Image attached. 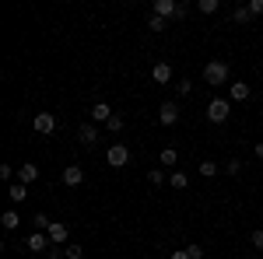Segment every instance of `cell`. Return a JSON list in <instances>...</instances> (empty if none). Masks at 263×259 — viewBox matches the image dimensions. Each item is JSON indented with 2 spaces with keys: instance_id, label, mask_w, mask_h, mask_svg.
<instances>
[{
  "instance_id": "1",
  "label": "cell",
  "mask_w": 263,
  "mask_h": 259,
  "mask_svg": "<svg viewBox=\"0 0 263 259\" xmlns=\"http://www.w3.org/2000/svg\"><path fill=\"white\" fill-rule=\"evenodd\" d=\"M228 63L224 60H211V63H203V81L207 84H214V88H221V84H228Z\"/></svg>"
},
{
  "instance_id": "2",
  "label": "cell",
  "mask_w": 263,
  "mask_h": 259,
  "mask_svg": "<svg viewBox=\"0 0 263 259\" xmlns=\"http://www.w3.org/2000/svg\"><path fill=\"white\" fill-rule=\"evenodd\" d=\"M228 116H232V102L228 98H211L207 102V123L218 126V123H224Z\"/></svg>"
},
{
  "instance_id": "3",
  "label": "cell",
  "mask_w": 263,
  "mask_h": 259,
  "mask_svg": "<svg viewBox=\"0 0 263 259\" xmlns=\"http://www.w3.org/2000/svg\"><path fill=\"white\" fill-rule=\"evenodd\" d=\"M32 126H35V133H42V137H53L60 123H57V116H53V112H35Z\"/></svg>"
},
{
  "instance_id": "4",
  "label": "cell",
  "mask_w": 263,
  "mask_h": 259,
  "mask_svg": "<svg viewBox=\"0 0 263 259\" xmlns=\"http://www.w3.org/2000/svg\"><path fill=\"white\" fill-rule=\"evenodd\" d=\"M105 161H109L112 168H123V165L130 161V147H126V144H112V147L105 151Z\"/></svg>"
},
{
  "instance_id": "5",
  "label": "cell",
  "mask_w": 263,
  "mask_h": 259,
  "mask_svg": "<svg viewBox=\"0 0 263 259\" xmlns=\"http://www.w3.org/2000/svg\"><path fill=\"white\" fill-rule=\"evenodd\" d=\"M176 11H179V0H155V4H151V14H155V18H176Z\"/></svg>"
},
{
  "instance_id": "6",
  "label": "cell",
  "mask_w": 263,
  "mask_h": 259,
  "mask_svg": "<svg viewBox=\"0 0 263 259\" xmlns=\"http://www.w3.org/2000/svg\"><path fill=\"white\" fill-rule=\"evenodd\" d=\"M158 119H162V126H176V123H179V105H176V102H162Z\"/></svg>"
},
{
  "instance_id": "7",
  "label": "cell",
  "mask_w": 263,
  "mask_h": 259,
  "mask_svg": "<svg viewBox=\"0 0 263 259\" xmlns=\"http://www.w3.org/2000/svg\"><path fill=\"white\" fill-rule=\"evenodd\" d=\"M249 95H253V88H249L246 81H232V84H228V102H246Z\"/></svg>"
},
{
  "instance_id": "8",
  "label": "cell",
  "mask_w": 263,
  "mask_h": 259,
  "mask_svg": "<svg viewBox=\"0 0 263 259\" xmlns=\"http://www.w3.org/2000/svg\"><path fill=\"white\" fill-rule=\"evenodd\" d=\"M88 116H91V123H109L112 116H116V112L109 109V102H95V105L88 109Z\"/></svg>"
},
{
  "instance_id": "9",
  "label": "cell",
  "mask_w": 263,
  "mask_h": 259,
  "mask_svg": "<svg viewBox=\"0 0 263 259\" xmlns=\"http://www.w3.org/2000/svg\"><path fill=\"white\" fill-rule=\"evenodd\" d=\"M46 235H49V242H53V245H70V231H67V224H57V221H53V228H49V231H46Z\"/></svg>"
},
{
  "instance_id": "10",
  "label": "cell",
  "mask_w": 263,
  "mask_h": 259,
  "mask_svg": "<svg viewBox=\"0 0 263 259\" xmlns=\"http://www.w3.org/2000/svg\"><path fill=\"white\" fill-rule=\"evenodd\" d=\"M78 140H81L84 147H91V144L99 140V130H95V123H81V126H78Z\"/></svg>"
},
{
  "instance_id": "11",
  "label": "cell",
  "mask_w": 263,
  "mask_h": 259,
  "mask_svg": "<svg viewBox=\"0 0 263 259\" xmlns=\"http://www.w3.org/2000/svg\"><path fill=\"white\" fill-rule=\"evenodd\" d=\"M39 179V165H32V161H25L18 168V182H25V186H32V182Z\"/></svg>"
},
{
  "instance_id": "12",
  "label": "cell",
  "mask_w": 263,
  "mask_h": 259,
  "mask_svg": "<svg viewBox=\"0 0 263 259\" xmlns=\"http://www.w3.org/2000/svg\"><path fill=\"white\" fill-rule=\"evenodd\" d=\"M84 182V168H78V165H70V168H63V186H81Z\"/></svg>"
},
{
  "instance_id": "13",
  "label": "cell",
  "mask_w": 263,
  "mask_h": 259,
  "mask_svg": "<svg viewBox=\"0 0 263 259\" xmlns=\"http://www.w3.org/2000/svg\"><path fill=\"white\" fill-rule=\"evenodd\" d=\"M25 245H28L32 252H46V249H49V235H46V231H35V235H28Z\"/></svg>"
},
{
  "instance_id": "14",
  "label": "cell",
  "mask_w": 263,
  "mask_h": 259,
  "mask_svg": "<svg viewBox=\"0 0 263 259\" xmlns=\"http://www.w3.org/2000/svg\"><path fill=\"white\" fill-rule=\"evenodd\" d=\"M7 200H11V203H25V200H28V186H25V182H11Z\"/></svg>"
},
{
  "instance_id": "15",
  "label": "cell",
  "mask_w": 263,
  "mask_h": 259,
  "mask_svg": "<svg viewBox=\"0 0 263 259\" xmlns=\"http://www.w3.org/2000/svg\"><path fill=\"white\" fill-rule=\"evenodd\" d=\"M151 77L158 81V84H168V81H172V67H168V63H155V67H151Z\"/></svg>"
},
{
  "instance_id": "16",
  "label": "cell",
  "mask_w": 263,
  "mask_h": 259,
  "mask_svg": "<svg viewBox=\"0 0 263 259\" xmlns=\"http://www.w3.org/2000/svg\"><path fill=\"white\" fill-rule=\"evenodd\" d=\"M197 168H200V175L203 179H214V175H218V172H221V168H218V161H200V165H197Z\"/></svg>"
},
{
  "instance_id": "17",
  "label": "cell",
  "mask_w": 263,
  "mask_h": 259,
  "mask_svg": "<svg viewBox=\"0 0 263 259\" xmlns=\"http://www.w3.org/2000/svg\"><path fill=\"white\" fill-rule=\"evenodd\" d=\"M0 224H4V228H7V231H14V228H18V224H21L18 210H4V217H0Z\"/></svg>"
},
{
  "instance_id": "18",
  "label": "cell",
  "mask_w": 263,
  "mask_h": 259,
  "mask_svg": "<svg viewBox=\"0 0 263 259\" xmlns=\"http://www.w3.org/2000/svg\"><path fill=\"white\" fill-rule=\"evenodd\" d=\"M176 161H179V151H176V147H162V165L165 168H172Z\"/></svg>"
},
{
  "instance_id": "19",
  "label": "cell",
  "mask_w": 263,
  "mask_h": 259,
  "mask_svg": "<svg viewBox=\"0 0 263 259\" xmlns=\"http://www.w3.org/2000/svg\"><path fill=\"white\" fill-rule=\"evenodd\" d=\"M168 186H172V189H186V186H190L186 172H172V175H168Z\"/></svg>"
},
{
  "instance_id": "20",
  "label": "cell",
  "mask_w": 263,
  "mask_h": 259,
  "mask_svg": "<svg viewBox=\"0 0 263 259\" xmlns=\"http://www.w3.org/2000/svg\"><path fill=\"white\" fill-rule=\"evenodd\" d=\"M218 7H221V0H200V4H197L200 14H218Z\"/></svg>"
},
{
  "instance_id": "21",
  "label": "cell",
  "mask_w": 263,
  "mask_h": 259,
  "mask_svg": "<svg viewBox=\"0 0 263 259\" xmlns=\"http://www.w3.org/2000/svg\"><path fill=\"white\" fill-rule=\"evenodd\" d=\"M84 249L78 245V242H70V245H63V259H81Z\"/></svg>"
},
{
  "instance_id": "22",
  "label": "cell",
  "mask_w": 263,
  "mask_h": 259,
  "mask_svg": "<svg viewBox=\"0 0 263 259\" xmlns=\"http://www.w3.org/2000/svg\"><path fill=\"white\" fill-rule=\"evenodd\" d=\"M232 18L239 21V25H246V21H253V14H249V7H235V11H232Z\"/></svg>"
},
{
  "instance_id": "23",
  "label": "cell",
  "mask_w": 263,
  "mask_h": 259,
  "mask_svg": "<svg viewBox=\"0 0 263 259\" xmlns=\"http://www.w3.org/2000/svg\"><path fill=\"white\" fill-rule=\"evenodd\" d=\"M32 224H35L39 231H49V228H53V221L46 217V214H35V217H32Z\"/></svg>"
},
{
  "instance_id": "24",
  "label": "cell",
  "mask_w": 263,
  "mask_h": 259,
  "mask_svg": "<svg viewBox=\"0 0 263 259\" xmlns=\"http://www.w3.org/2000/svg\"><path fill=\"white\" fill-rule=\"evenodd\" d=\"M221 172H224V175H239V172H242V161H239V158H232V161H228V165L221 168Z\"/></svg>"
},
{
  "instance_id": "25",
  "label": "cell",
  "mask_w": 263,
  "mask_h": 259,
  "mask_svg": "<svg viewBox=\"0 0 263 259\" xmlns=\"http://www.w3.org/2000/svg\"><path fill=\"white\" fill-rule=\"evenodd\" d=\"M123 126H126V123H123V116H112V119L105 123V130H109V133H120Z\"/></svg>"
},
{
  "instance_id": "26",
  "label": "cell",
  "mask_w": 263,
  "mask_h": 259,
  "mask_svg": "<svg viewBox=\"0 0 263 259\" xmlns=\"http://www.w3.org/2000/svg\"><path fill=\"white\" fill-rule=\"evenodd\" d=\"M147 182H151V186H162V182H165V172H162V168H151V172H147Z\"/></svg>"
},
{
  "instance_id": "27",
  "label": "cell",
  "mask_w": 263,
  "mask_h": 259,
  "mask_svg": "<svg viewBox=\"0 0 263 259\" xmlns=\"http://www.w3.org/2000/svg\"><path fill=\"white\" fill-rule=\"evenodd\" d=\"M190 91H193V84H190V77H186V81H179V84H176V95H179V98H186Z\"/></svg>"
},
{
  "instance_id": "28",
  "label": "cell",
  "mask_w": 263,
  "mask_h": 259,
  "mask_svg": "<svg viewBox=\"0 0 263 259\" xmlns=\"http://www.w3.org/2000/svg\"><path fill=\"white\" fill-rule=\"evenodd\" d=\"M147 28H151V32H165V18H155V14H151V21H147Z\"/></svg>"
},
{
  "instance_id": "29",
  "label": "cell",
  "mask_w": 263,
  "mask_h": 259,
  "mask_svg": "<svg viewBox=\"0 0 263 259\" xmlns=\"http://www.w3.org/2000/svg\"><path fill=\"white\" fill-rule=\"evenodd\" d=\"M249 242H253V249H263V228H256V231L249 235Z\"/></svg>"
},
{
  "instance_id": "30",
  "label": "cell",
  "mask_w": 263,
  "mask_h": 259,
  "mask_svg": "<svg viewBox=\"0 0 263 259\" xmlns=\"http://www.w3.org/2000/svg\"><path fill=\"white\" fill-rule=\"evenodd\" d=\"M246 7H249V14H253V18H256V14H263V0H249Z\"/></svg>"
},
{
  "instance_id": "31",
  "label": "cell",
  "mask_w": 263,
  "mask_h": 259,
  "mask_svg": "<svg viewBox=\"0 0 263 259\" xmlns=\"http://www.w3.org/2000/svg\"><path fill=\"white\" fill-rule=\"evenodd\" d=\"M186 249H190V256H193V259H203V249L197 245V242H193V245H186Z\"/></svg>"
},
{
  "instance_id": "32",
  "label": "cell",
  "mask_w": 263,
  "mask_h": 259,
  "mask_svg": "<svg viewBox=\"0 0 263 259\" xmlns=\"http://www.w3.org/2000/svg\"><path fill=\"white\" fill-rule=\"evenodd\" d=\"M0 179H14V168L11 165H0Z\"/></svg>"
},
{
  "instance_id": "33",
  "label": "cell",
  "mask_w": 263,
  "mask_h": 259,
  "mask_svg": "<svg viewBox=\"0 0 263 259\" xmlns=\"http://www.w3.org/2000/svg\"><path fill=\"white\" fill-rule=\"evenodd\" d=\"M186 14H190V7H186V4H179V11H176V18H172V21H182Z\"/></svg>"
},
{
  "instance_id": "34",
  "label": "cell",
  "mask_w": 263,
  "mask_h": 259,
  "mask_svg": "<svg viewBox=\"0 0 263 259\" xmlns=\"http://www.w3.org/2000/svg\"><path fill=\"white\" fill-rule=\"evenodd\" d=\"M168 259H193V256H190V249H179V252H172Z\"/></svg>"
},
{
  "instance_id": "35",
  "label": "cell",
  "mask_w": 263,
  "mask_h": 259,
  "mask_svg": "<svg viewBox=\"0 0 263 259\" xmlns=\"http://www.w3.org/2000/svg\"><path fill=\"white\" fill-rule=\"evenodd\" d=\"M46 259H63V249H49V252H46Z\"/></svg>"
},
{
  "instance_id": "36",
  "label": "cell",
  "mask_w": 263,
  "mask_h": 259,
  "mask_svg": "<svg viewBox=\"0 0 263 259\" xmlns=\"http://www.w3.org/2000/svg\"><path fill=\"white\" fill-rule=\"evenodd\" d=\"M253 154H256V158L263 161V140H260V144H256V147H253Z\"/></svg>"
}]
</instances>
